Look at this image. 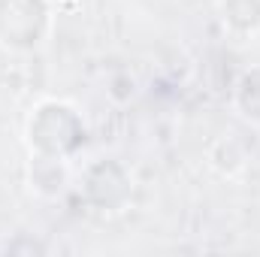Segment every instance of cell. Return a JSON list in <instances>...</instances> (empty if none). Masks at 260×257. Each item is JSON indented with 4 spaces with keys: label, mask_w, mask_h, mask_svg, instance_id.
<instances>
[{
    "label": "cell",
    "mask_w": 260,
    "mask_h": 257,
    "mask_svg": "<svg viewBox=\"0 0 260 257\" xmlns=\"http://www.w3.org/2000/svg\"><path fill=\"white\" fill-rule=\"evenodd\" d=\"M82 194L100 212H121L130 203V173L118 160H94L82 173Z\"/></svg>",
    "instance_id": "3"
},
{
    "label": "cell",
    "mask_w": 260,
    "mask_h": 257,
    "mask_svg": "<svg viewBox=\"0 0 260 257\" xmlns=\"http://www.w3.org/2000/svg\"><path fill=\"white\" fill-rule=\"evenodd\" d=\"M67 157H55V154H30L27 164V182L40 197H61L70 185V170L64 164Z\"/></svg>",
    "instance_id": "4"
},
{
    "label": "cell",
    "mask_w": 260,
    "mask_h": 257,
    "mask_svg": "<svg viewBox=\"0 0 260 257\" xmlns=\"http://www.w3.org/2000/svg\"><path fill=\"white\" fill-rule=\"evenodd\" d=\"M233 103L239 115L251 124H260V67H248L233 88Z\"/></svg>",
    "instance_id": "6"
},
{
    "label": "cell",
    "mask_w": 260,
    "mask_h": 257,
    "mask_svg": "<svg viewBox=\"0 0 260 257\" xmlns=\"http://www.w3.org/2000/svg\"><path fill=\"white\" fill-rule=\"evenodd\" d=\"M52 30L49 0H0V46L9 52H34Z\"/></svg>",
    "instance_id": "2"
},
{
    "label": "cell",
    "mask_w": 260,
    "mask_h": 257,
    "mask_svg": "<svg viewBox=\"0 0 260 257\" xmlns=\"http://www.w3.org/2000/svg\"><path fill=\"white\" fill-rule=\"evenodd\" d=\"M27 145L37 154H55V157H70L82 148L85 142V121L82 115L61 100H43L30 118H27Z\"/></svg>",
    "instance_id": "1"
},
{
    "label": "cell",
    "mask_w": 260,
    "mask_h": 257,
    "mask_svg": "<svg viewBox=\"0 0 260 257\" xmlns=\"http://www.w3.org/2000/svg\"><path fill=\"white\" fill-rule=\"evenodd\" d=\"M221 21L239 34V37H251L260 30V0H221Z\"/></svg>",
    "instance_id": "5"
}]
</instances>
